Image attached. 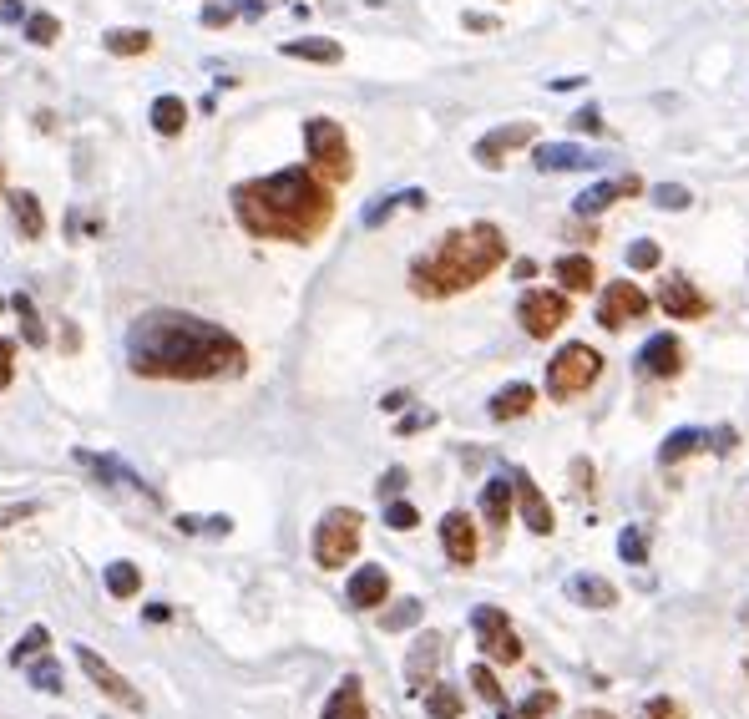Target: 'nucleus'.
Here are the masks:
<instances>
[{
  "label": "nucleus",
  "mask_w": 749,
  "mask_h": 719,
  "mask_svg": "<svg viewBox=\"0 0 749 719\" xmlns=\"http://www.w3.org/2000/svg\"><path fill=\"white\" fill-rule=\"evenodd\" d=\"M127 365L142 380H228L243 375L248 350L213 319L188 309H147L127 330Z\"/></svg>",
  "instance_id": "nucleus-1"
},
{
  "label": "nucleus",
  "mask_w": 749,
  "mask_h": 719,
  "mask_svg": "<svg viewBox=\"0 0 749 719\" xmlns=\"http://www.w3.org/2000/svg\"><path fill=\"white\" fill-rule=\"evenodd\" d=\"M233 213L254 238L314 244L335 218V198H329V183H319L309 168H284L233 188Z\"/></svg>",
  "instance_id": "nucleus-2"
},
{
  "label": "nucleus",
  "mask_w": 749,
  "mask_h": 719,
  "mask_svg": "<svg viewBox=\"0 0 749 719\" xmlns=\"http://www.w3.org/2000/svg\"><path fill=\"white\" fill-rule=\"evenodd\" d=\"M502 259H507L502 228H496V223H471V228L446 233L431 254H421L410 264V289L421 299H446V294H461V289L481 284Z\"/></svg>",
  "instance_id": "nucleus-3"
},
{
  "label": "nucleus",
  "mask_w": 749,
  "mask_h": 719,
  "mask_svg": "<svg viewBox=\"0 0 749 719\" xmlns=\"http://www.w3.org/2000/svg\"><path fill=\"white\" fill-rule=\"evenodd\" d=\"M304 147H309V173L319 183H345L355 173V157H350V142H345V127L335 117H309L304 122Z\"/></svg>",
  "instance_id": "nucleus-4"
},
{
  "label": "nucleus",
  "mask_w": 749,
  "mask_h": 719,
  "mask_svg": "<svg viewBox=\"0 0 749 719\" xmlns=\"http://www.w3.org/2000/svg\"><path fill=\"white\" fill-rule=\"evenodd\" d=\"M360 527L365 517L355 507H329L314 527V563L329 573V568H345L350 557L360 552Z\"/></svg>",
  "instance_id": "nucleus-5"
},
{
  "label": "nucleus",
  "mask_w": 749,
  "mask_h": 719,
  "mask_svg": "<svg viewBox=\"0 0 749 719\" xmlns=\"http://www.w3.org/2000/svg\"><path fill=\"white\" fill-rule=\"evenodd\" d=\"M603 375V355L593 345H562L552 360H547V395H557V401H572V395H582L593 380Z\"/></svg>",
  "instance_id": "nucleus-6"
},
{
  "label": "nucleus",
  "mask_w": 749,
  "mask_h": 719,
  "mask_svg": "<svg viewBox=\"0 0 749 719\" xmlns=\"http://www.w3.org/2000/svg\"><path fill=\"white\" fill-rule=\"evenodd\" d=\"M471 628L481 633V649H486L491 664H517V659H522V638H517V628L507 623L502 608H476V613H471Z\"/></svg>",
  "instance_id": "nucleus-7"
},
{
  "label": "nucleus",
  "mask_w": 749,
  "mask_h": 719,
  "mask_svg": "<svg viewBox=\"0 0 749 719\" xmlns=\"http://www.w3.org/2000/svg\"><path fill=\"white\" fill-rule=\"evenodd\" d=\"M517 314H522V330L532 340H547V335L562 330V319H567V294H557V289H527L522 304H517Z\"/></svg>",
  "instance_id": "nucleus-8"
},
{
  "label": "nucleus",
  "mask_w": 749,
  "mask_h": 719,
  "mask_svg": "<svg viewBox=\"0 0 749 719\" xmlns=\"http://www.w3.org/2000/svg\"><path fill=\"white\" fill-rule=\"evenodd\" d=\"M76 664H81V674H87V679H92L107 699H117L127 714H142V709H147V699H142V694H137V689H132V684H127V679H122V674H117L102 654H92V649H81V644H76Z\"/></svg>",
  "instance_id": "nucleus-9"
},
{
  "label": "nucleus",
  "mask_w": 749,
  "mask_h": 719,
  "mask_svg": "<svg viewBox=\"0 0 749 719\" xmlns=\"http://www.w3.org/2000/svg\"><path fill=\"white\" fill-rule=\"evenodd\" d=\"M643 314H648V294L633 279H618V284H608V294L598 304V325L603 330H623L628 319H643Z\"/></svg>",
  "instance_id": "nucleus-10"
},
{
  "label": "nucleus",
  "mask_w": 749,
  "mask_h": 719,
  "mask_svg": "<svg viewBox=\"0 0 749 719\" xmlns=\"http://www.w3.org/2000/svg\"><path fill=\"white\" fill-rule=\"evenodd\" d=\"M532 137H537V127H532V122H507V127H496V132H486V137L476 142V163H481V168H502V163H507V152L527 147Z\"/></svg>",
  "instance_id": "nucleus-11"
},
{
  "label": "nucleus",
  "mask_w": 749,
  "mask_h": 719,
  "mask_svg": "<svg viewBox=\"0 0 749 719\" xmlns=\"http://www.w3.org/2000/svg\"><path fill=\"white\" fill-rule=\"evenodd\" d=\"M512 507H522V517H527V527L537 532V537H547L557 522H552V507H547V497H542V487L532 482L527 471H512Z\"/></svg>",
  "instance_id": "nucleus-12"
},
{
  "label": "nucleus",
  "mask_w": 749,
  "mask_h": 719,
  "mask_svg": "<svg viewBox=\"0 0 749 719\" xmlns=\"http://www.w3.org/2000/svg\"><path fill=\"white\" fill-rule=\"evenodd\" d=\"M638 370L653 375V380H674L684 370V345L674 335H653L643 350H638Z\"/></svg>",
  "instance_id": "nucleus-13"
},
{
  "label": "nucleus",
  "mask_w": 749,
  "mask_h": 719,
  "mask_svg": "<svg viewBox=\"0 0 749 719\" xmlns=\"http://www.w3.org/2000/svg\"><path fill=\"white\" fill-rule=\"evenodd\" d=\"M638 188H643V183H638L633 173H628V178H613V183H593V188H582V193H577V203H572V208H577V218H598V213H608L618 198H633Z\"/></svg>",
  "instance_id": "nucleus-14"
},
{
  "label": "nucleus",
  "mask_w": 749,
  "mask_h": 719,
  "mask_svg": "<svg viewBox=\"0 0 749 719\" xmlns=\"http://www.w3.org/2000/svg\"><path fill=\"white\" fill-rule=\"evenodd\" d=\"M441 547H446V557H451L456 568L476 563V527H471L466 512H446L441 517Z\"/></svg>",
  "instance_id": "nucleus-15"
},
{
  "label": "nucleus",
  "mask_w": 749,
  "mask_h": 719,
  "mask_svg": "<svg viewBox=\"0 0 749 719\" xmlns=\"http://www.w3.org/2000/svg\"><path fill=\"white\" fill-rule=\"evenodd\" d=\"M532 163H537L542 173H582V168H593L598 157H593L588 147H577V142H542V147L532 152Z\"/></svg>",
  "instance_id": "nucleus-16"
},
{
  "label": "nucleus",
  "mask_w": 749,
  "mask_h": 719,
  "mask_svg": "<svg viewBox=\"0 0 749 719\" xmlns=\"http://www.w3.org/2000/svg\"><path fill=\"white\" fill-rule=\"evenodd\" d=\"M658 304L669 309V319H704L709 314V299L689 284V279H663V289H658Z\"/></svg>",
  "instance_id": "nucleus-17"
},
{
  "label": "nucleus",
  "mask_w": 749,
  "mask_h": 719,
  "mask_svg": "<svg viewBox=\"0 0 749 719\" xmlns=\"http://www.w3.org/2000/svg\"><path fill=\"white\" fill-rule=\"evenodd\" d=\"M436 664H441V633H421V638H415V649H410V659H405L410 689H431Z\"/></svg>",
  "instance_id": "nucleus-18"
},
{
  "label": "nucleus",
  "mask_w": 749,
  "mask_h": 719,
  "mask_svg": "<svg viewBox=\"0 0 749 719\" xmlns=\"http://www.w3.org/2000/svg\"><path fill=\"white\" fill-rule=\"evenodd\" d=\"M390 598V573L380 563H365L355 578H350V603L355 608H380Z\"/></svg>",
  "instance_id": "nucleus-19"
},
{
  "label": "nucleus",
  "mask_w": 749,
  "mask_h": 719,
  "mask_svg": "<svg viewBox=\"0 0 749 719\" xmlns=\"http://www.w3.org/2000/svg\"><path fill=\"white\" fill-rule=\"evenodd\" d=\"M567 598L582 603V608H613L618 588L608 578H598V573H577V578H567Z\"/></svg>",
  "instance_id": "nucleus-20"
},
{
  "label": "nucleus",
  "mask_w": 749,
  "mask_h": 719,
  "mask_svg": "<svg viewBox=\"0 0 749 719\" xmlns=\"http://www.w3.org/2000/svg\"><path fill=\"white\" fill-rule=\"evenodd\" d=\"M11 213H16V228H21V238H46V213H41V198L36 193H26V188H16L11 193Z\"/></svg>",
  "instance_id": "nucleus-21"
},
{
  "label": "nucleus",
  "mask_w": 749,
  "mask_h": 719,
  "mask_svg": "<svg viewBox=\"0 0 749 719\" xmlns=\"http://www.w3.org/2000/svg\"><path fill=\"white\" fill-rule=\"evenodd\" d=\"M76 461L87 466V471H97V476H102V487H137V492H147V487L137 482V471H132V466H122V461H112V456H92V451H76Z\"/></svg>",
  "instance_id": "nucleus-22"
},
{
  "label": "nucleus",
  "mask_w": 749,
  "mask_h": 719,
  "mask_svg": "<svg viewBox=\"0 0 749 719\" xmlns=\"http://www.w3.org/2000/svg\"><path fill=\"white\" fill-rule=\"evenodd\" d=\"M704 446H709V431L679 426V431H669V441L658 446V466H679L684 456H694V451H704Z\"/></svg>",
  "instance_id": "nucleus-23"
},
{
  "label": "nucleus",
  "mask_w": 749,
  "mask_h": 719,
  "mask_svg": "<svg viewBox=\"0 0 749 719\" xmlns=\"http://www.w3.org/2000/svg\"><path fill=\"white\" fill-rule=\"evenodd\" d=\"M324 719H370L365 694H360V679H340V689L329 694V704H324Z\"/></svg>",
  "instance_id": "nucleus-24"
},
{
  "label": "nucleus",
  "mask_w": 749,
  "mask_h": 719,
  "mask_svg": "<svg viewBox=\"0 0 749 719\" xmlns=\"http://www.w3.org/2000/svg\"><path fill=\"white\" fill-rule=\"evenodd\" d=\"M532 401H537V390H532L527 380H517V385H507V390H496V401H491V421H517V416H527V411H532Z\"/></svg>",
  "instance_id": "nucleus-25"
},
{
  "label": "nucleus",
  "mask_w": 749,
  "mask_h": 719,
  "mask_svg": "<svg viewBox=\"0 0 749 719\" xmlns=\"http://www.w3.org/2000/svg\"><path fill=\"white\" fill-rule=\"evenodd\" d=\"M481 512H486L491 527H507V517H512V476H491L486 492H481Z\"/></svg>",
  "instance_id": "nucleus-26"
},
{
  "label": "nucleus",
  "mask_w": 749,
  "mask_h": 719,
  "mask_svg": "<svg viewBox=\"0 0 749 719\" xmlns=\"http://www.w3.org/2000/svg\"><path fill=\"white\" fill-rule=\"evenodd\" d=\"M552 274H557V279H562V289H572V294L593 289V279H598V269H593V259H588V254H562Z\"/></svg>",
  "instance_id": "nucleus-27"
},
{
  "label": "nucleus",
  "mask_w": 749,
  "mask_h": 719,
  "mask_svg": "<svg viewBox=\"0 0 749 719\" xmlns=\"http://www.w3.org/2000/svg\"><path fill=\"white\" fill-rule=\"evenodd\" d=\"M284 56H294V61H324V66H335L345 51H340V41H329V36H304V41H289V46H284Z\"/></svg>",
  "instance_id": "nucleus-28"
},
{
  "label": "nucleus",
  "mask_w": 749,
  "mask_h": 719,
  "mask_svg": "<svg viewBox=\"0 0 749 719\" xmlns=\"http://www.w3.org/2000/svg\"><path fill=\"white\" fill-rule=\"evenodd\" d=\"M152 127H157L162 137H178V132L188 127V102H183V97H157V102H152Z\"/></svg>",
  "instance_id": "nucleus-29"
},
{
  "label": "nucleus",
  "mask_w": 749,
  "mask_h": 719,
  "mask_svg": "<svg viewBox=\"0 0 749 719\" xmlns=\"http://www.w3.org/2000/svg\"><path fill=\"white\" fill-rule=\"evenodd\" d=\"M461 709H466V699H461L451 684L426 689V714H431V719H461Z\"/></svg>",
  "instance_id": "nucleus-30"
},
{
  "label": "nucleus",
  "mask_w": 749,
  "mask_h": 719,
  "mask_svg": "<svg viewBox=\"0 0 749 719\" xmlns=\"http://www.w3.org/2000/svg\"><path fill=\"white\" fill-rule=\"evenodd\" d=\"M421 613H426L421 598H405V603H395V608L380 613V628H385V633H400V628H410V623H421Z\"/></svg>",
  "instance_id": "nucleus-31"
},
{
  "label": "nucleus",
  "mask_w": 749,
  "mask_h": 719,
  "mask_svg": "<svg viewBox=\"0 0 749 719\" xmlns=\"http://www.w3.org/2000/svg\"><path fill=\"white\" fill-rule=\"evenodd\" d=\"M102 583H107V593H112V598H132V593L142 588V573H137L132 563H112V568L102 573Z\"/></svg>",
  "instance_id": "nucleus-32"
},
{
  "label": "nucleus",
  "mask_w": 749,
  "mask_h": 719,
  "mask_svg": "<svg viewBox=\"0 0 749 719\" xmlns=\"http://www.w3.org/2000/svg\"><path fill=\"white\" fill-rule=\"evenodd\" d=\"M36 654H51V633H46V628H41V623H36V628H26V633H21V644H16V649H11V664H31V659H36Z\"/></svg>",
  "instance_id": "nucleus-33"
},
{
  "label": "nucleus",
  "mask_w": 749,
  "mask_h": 719,
  "mask_svg": "<svg viewBox=\"0 0 749 719\" xmlns=\"http://www.w3.org/2000/svg\"><path fill=\"white\" fill-rule=\"evenodd\" d=\"M112 56H142V51H152V36L147 31H107V41H102Z\"/></svg>",
  "instance_id": "nucleus-34"
},
{
  "label": "nucleus",
  "mask_w": 749,
  "mask_h": 719,
  "mask_svg": "<svg viewBox=\"0 0 749 719\" xmlns=\"http://www.w3.org/2000/svg\"><path fill=\"white\" fill-rule=\"evenodd\" d=\"M11 304H16V314H21V335H26V345H46V325H41L36 304H31L26 294H16Z\"/></svg>",
  "instance_id": "nucleus-35"
},
{
  "label": "nucleus",
  "mask_w": 749,
  "mask_h": 719,
  "mask_svg": "<svg viewBox=\"0 0 749 719\" xmlns=\"http://www.w3.org/2000/svg\"><path fill=\"white\" fill-rule=\"evenodd\" d=\"M618 557H623V563H633V568H643L648 563V537L638 527H623L618 532Z\"/></svg>",
  "instance_id": "nucleus-36"
},
{
  "label": "nucleus",
  "mask_w": 749,
  "mask_h": 719,
  "mask_svg": "<svg viewBox=\"0 0 749 719\" xmlns=\"http://www.w3.org/2000/svg\"><path fill=\"white\" fill-rule=\"evenodd\" d=\"M31 684L41 689V694H61L66 684H61V664L51 659V654H41L36 664H31Z\"/></svg>",
  "instance_id": "nucleus-37"
},
{
  "label": "nucleus",
  "mask_w": 749,
  "mask_h": 719,
  "mask_svg": "<svg viewBox=\"0 0 749 719\" xmlns=\"http://www.w3.org/2000/svg\"><path fill=\"white\" fill-rule=\"evenodd\" d=\"M471 684H476V694H481L491 709H507V694H502V684H496V674H491L486 664H476V669H471Z\"/></svg>",
  "instance_id": "nucleus-38"
},
{
  "label": "nucleus",
  "mask_w": 749,
  "mask_h": 719,
  "mask_svg": "<svg viewBox=\"0 0 749 719\" xmlns=\"http://www.w3.org/2000/svg\"><path fill=\"white\" fill-rule=\"evenodd\" d=\"M56 36H61V21H56V16H46V11L26 16V41H36V46H51Z\"/></svg>",
  "instance_id": "nucleus-39"
},
{
  "label": "nucleus",
  "mask_w": 749,
  "mask_h": 719,
  "mask_svg": "<svg viewBox=\"0 0 749 719\" xmlns=\"http://www.w3.org/2000/svg\"><path fill=\"white\" fill-rule=\"evenodd\" d=\"M653 203H658V208H669V213H679V208H689L694 198H689V188H684V183H658V188H653Z\"/></svg>",
  "instance_id": "nucleus-40"
},
{
  "label": "nucleus",
  "mask_w": 749,
  "mask_h": 719,
  "mask_svg": "<svg viewBox=\"0 0 749 719\" xmlns=\"http://www.w3.org/2000/svg\"><path fill=\"white\" fill-rule=\"evenodd\" d=\"M552 709H557V694H552V689H537V694L522 699L517 714H522V719H542V714H552Z\"/></svg>",
  "instance_id": "nucleus-41"
},
{
  "label": "nucleus",
  "mask_w": 749,
  "mask_h": 719,
  "mask_svg": "<svg viewBox=\"0 0 749 719\" xmlns=\"http://www.w3.org/2000/svg\"><path fill=\"white\" fill-rule=\"evenodd\" d=\"M658 244H653V238H638V244L628 249V269H658Z\"/></svg>",
  "instance_id": "nucleus-42"
},
{
  "label": "nucleus",
  "mask_w": 749,
  "mask_h": 719,
  "mask_svg": "<svg viewBox=\"0 0 749 719\" xmlns=\"http://www.w3.org/2000/svg\"><path fill=\"white\" fill-rule=\"evenodd\" d=\"M415 522H421V517H415V507H410V502H385V527H395V532H410Z\"/></svg>",
  "instance_id": "nucleus-43"
},
{
  "label": "nucleus",
  "mask_w": 749,
  "mask_h": 719,
  "mask_svg": "<svg viewBox=\"0 0 749 719\" xmlns=\"http://www.w3.org/2000/svg\"><path fill=\"white\" fill-rule=\"evenodd\" d=\"M400 203H405V193H385L380 203H370V208H365V228H380V223H385Z\"/></svg>",
  "instance_id": "nucleus-44"
},
{
  "label": "nucleus",
  "mask_w": 749,
  "mask_h": 719,
  "mask_svg": "<svg viewBox=\"0 0 749 719\" xmlns=\"http://www.w3.org/2000/svg\"><path fill=\"white\" fill-rule=\"evenodd\" d=\"M643 719H684V704L669 699V694H658V699L643 704Z\"/></svg>",
  "instance_id": "nucleus-45"
},
{
  "label": "nucleus",
  "mask_w": 749,
  "mask_h": 719,
  "mask_svg": "<svg viewBox=\"0 0 749 719\" xmlns=\"http://www.w3.org/2000/svg\"><path fill=\"white\" fill-rule=\"evenodd\" d=\"M223 6H228L233 16H243V21H259L269 6H279V0H223Z\"/></svg>",
  "instance_id": "nucleus-46"
},
{
  "label": "nucleus",
  "mask_w": 749,
  "mask_h": 719,
  "mask_svg": "<svg viewBox=\"0 0 749 719\" xmlns=\"http://www.w3.org/2000/svg\"><path fill=\"white\" fill-rule=\"evenodd\" d=\"M572 127L598 137V132H603V112H598V107H577V112H572Z\"/></svg>",
  "instance_id": "nucleus-47"
},
{
  "label": "nucleus",
  "mask_w": 749,
  "mask_h": 719,
  "mask_svg": "<svg viewBox=\"0 0 749 719\" xmlns=\"http://www.w3.org/2000/svg\"><path fill=\"white\" fill-rule=\"evenodd\" d=\"M11 375H16V340H0V390L11 385Z\"/></svg>",
  "instance_id": "nucleus-48"
},
{
  "label": "nucleus",
  "mask_w": 749,
  "mask_h": 719,
  "mask_svg": "<svg viewBox=\"0 0 749 719\" xmlns=\"http://www.w3.org/2000/svg\"><path fill=\"white\" fill-rule=\"evenodd\" d=\"M228 21H238V16L223 6V0H208V6H203V26H213V31H218V26H228Z\"/></svg>",
  "instance_id": "nucleus-49"
},
{
  "label": "nucleus",
  "mask_w": 749,
  "mask_h": 719,
  "mask_svg": "<svg viewBox=\"0 0 749 719\" xmlns=\"http://www.w3.org/2000/svg\"><path fill=\"white\" fill-rule=\"evenodd\" d=\"M405 482H410V476H405V471H400V466H390V471H385V476H380V497H395V492H400V487H405Z\"/></svg>",
  "instance_id": "nucleus-50"
},
{
  "label": "nucleus",
  "mask_w": 749,
  "mask_h": 719,
  "mask_svg": "<svg viewBox=\"0 0 749 719\" xmlns=\"http://www.w3.org/2000/svg\"><path fill=\"white\" fill-rule=\"evenodd\" d=\"M436 416L431 411H410V416H400V436H410V431H426Z\"/></svg>",
  "instance_id": "nucleus-51"
},
{
  "label": "nucleus",
  "mask_w": 749,
  "mask_h": 719,
  "mask_svg": "<svg viewBox=\"0 0 749 719\" xmlns=\"http://www.w3.org/2000/svg\"><path fill=\"white\" fill-rule=\"evenodd\" d=\"M466 31H496V16H481V11H466Z\"/></svg>",
  "instance_id": "nucleus-52"
},
{
  "label": "nucleus",
  "mask_w": 749,
  "mask_h": 719,
  "mask_svg": "<svg viewBox=\"0 0 749 719\" xmlns=\"http://www.w3.org/2000/svg\"><path fill=\"white\" fill-rule=\"evenodd\" d=\"M709 446H714V451H734V426H719V431L709 436Z\"/></svg>",
  "instance_id": "nucleus-53"
},
{
  "label": "nucleus",
  "mask_w": 749,
  "mask_h": 719,
  "mask_svg": "<svg viewBox=\"0 0 749 719\" xmlns=\"http://www.w3.org/2000/svg\"><path fill=\"white\" fill-rule=\"evenodd\" d=\"M380 406H385V411H405V406H410V395H405V390H390Z\"/></svg>",
  "instance_id": "nucleus-54"
},
{
  "label": "nucleus",
  "mask_w": 749,
  "mask_h": 719,
  "mask_svg": "<svg viewBox=\"0 0 749 719\" xmlns=\"http://www.w3.org/2000/svg\"><path fill=\"white\" fill-rule=\"evenodd\" d=\"M0 16H6V21H26V11H21V0H0Z\"/></svg>",
  "instance_id": "nucleus-55"
},
{
  "label": "nucleus",
  "mask_w": 749,
  "mask_h": 719,
  "mask_svg": "<svg viewBox=\"0 0 749 719\" xmlns=\"http://www.w3.org/2000/svg\"><path fill=\"white\" fill-rule=\"evenodd\" d=\"M572 476H577V487H593V466H588V461H577Z\"/></svg>",
  "instance_id": "nucleus-56"
},
{
  "label": "nucleus",
  "mask_w": 749,
  "mask_h": 719,
  "mask_svg": "<svg viewBox=\"0 0 749 719\" xmlns=\"http://www.w3.org/2000/svg\"><path fill=\"white\" fill-rule=\"evenodd\" d=\"M582 719H613V714H603V709H588V714H582Z\"/></svg>",
  "instance_id": "nucleus-57"
},
{
  "label": "nucleus",
  "mask_w": 749,
  "mask_h": 719,
  "mask_svg": "<svg viewBox=\"0 0 749 719\" xmlns=\"http://www.w3.org/2000/svg\"><path fill=\"white\" fill-rule=\"evenodd\" d=\"M0 314H6V299H0Z\"/></svg>",
  "instance_id": "nucleus-58"
},
{
  "label": "nucleus",
  "mask_w": 749,
  "mask_h": 719,
  "mask_svg": "<svg viewBox=\"0 0 749 719\" xmlns=\"http://www.w3.org/2000/svg\"><path fill=\"white\" fill-rule=\"evenodd\" d=\"M744 623H749V608H744Z\"/></svg>",
  "instance_id": "nucleus-59"
}]
</instances>
